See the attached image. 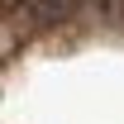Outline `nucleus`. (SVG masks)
Listing matches in <instances>:
<instances>
[{
  "label": "nucleus",
  "instance_id": "f257e3e1",
  "mask_svg": "<svg viewBox=\"0 0 124 124\" xmlns=\"http://www.w3.org/2000/svg\"><path fill=\"white\" fill-rule=\"evenodd\" d=\"M0 124H124V0H0Z\"/></svg>",
  "mask_w": 124,
  "mask_h": 124
}]
</instances>
